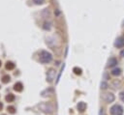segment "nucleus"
<instances>
[{
    "label": "nucleus",
    "mask_w": 124,
    "mask_h": 115,
    "mask_svg": "<svg viewBox=\"0 0 124 115\" xmlns=\"http://www.w3.org/2000/svg\"><path fill=\"white\" fill-rule=\"evenodd\" d=\"M39 60H40V62L43 63V64H47V63H49V62L53 60V55H52V53H49L48 51L42 50V51L40 52Z\"/></svg>",
    "instance_id": "f257e3e1"
},
{
    "label": "nucleus",
    "mask_w": 124,
    "mask_h": 115,
    "mask_svg": "<svg viewBox=\"0 0 124 115\" xmlns=\"http://www.w3.org/2000/svg\"><path fill=\"white\" fill-rule=\"evenodd\" d=\"M110 112H111L112 115H123L124 110H123V107L120 104H113L111 107Z\"/></svg>",
    "instance_id": "f03ea898"
},
{
    "label": "nucleus",
    "mask_w": 124,
    "mask_h": 115,
    "mask_svg": "<svg viewBox=\"0 0 124 115\" xmlns=\"http://www.w3.org/2000/svg\"><path fill=\"white\" fill-rule=\"evenodd\" d=\"M114 47L118 48V49L124 47V36H120V37H118L116 39V41L114 43Z\"/></svg>",
    "instance_id": "7ed1b4c3"
},
{
    "label": "nucleus",
    "mask_w": 124,
    "mask_h": 115,
    "mask_svg": "<svg viewBox=\"0 0 124 115\" xmlns=\"http://www.w3.org/2000/svg\"><path fill=\"white\" fill-rule=\"evenodd\" d=\"M54 77H55V71L53 70V69H51L47 74V80L48 82H52L54 79Z\"/></svg>",
    "instance_id": "20e7f679"
},
{
    "label": "nucleus",
    "mask_w": 124,
    "mask_h": 115,
    "mask_svg": "<svg viewBox=\"0 0 124 115\" xmlns=\"http://www.w3.org/2000/svg\"><path fill=\"white\" fill-rule=\"evenodd\" d=\"M103 99H104V101L106 102V103H112L113 101H114V96H113V94H106V95H104V97H103Z\"/></svg>",
    "instance_id": "39448f33"
},
{
    "label": "nucleus",
    "mask_w": 124,
    "mask_h": 115,
    "mask_svg": "<svg viewBox=\"0 0 124 115\" xmlns=\"http://www.w3.org/2000/svg\"><path fill=\"white\" fill-rule=\"evenodd\" d=\"M40 107L42 108V110L44 111V112H46V113H51L52 111H53V107H51L49 105H47V104H41L40 105Z\"/></svg>",
    "instance_id": "423d86ee"
},
{
    "label": "nucleus",
    "mask_w": 124,
    "mask_h": 115,
    "mask_svg": "<svg viewBox=\"0 0 124 115\" xmlns=\"http://www.w3.org/2000/svg\"><path fill=\"white\" fill-rule=\"evenodd\" d=\"M77 107H78V109H79L80 112H83L85 110V108H86V104L83 103V102H81V103L78 104Z\"/></svg>",
    "instance_id": "0eeeda50"
},
{
    "label": "nucleus",
    "mask_w": 124,
    "mask_h": 115,
    "mask_svg": "<svg viewBox=\"0 0 124 115\" xmlns=\"http://www.w3.org/2000/svg\"><path fill=\"white\" fill-rule=\"evenodd\" d=\"M14 89H15L17 92H21V91H22V89H23V85H22V83H20V82H17V83L15 84V86H14Z\"/></svg>",
    "instance_id": "6e6552de"
},
{
    "label": "nucleus",
    "mask_w": 124,
    "mask_h": 115,
    "mask_svg": "<svg viewBox=\"0 0 124 115\" xmlns=\"http://www.w3.org/2000/svg\"><path fill=\"white\" fill-rule=\"evenodd\" d=\"M116 64H117V60H116L114 57L110 58V60H109V64H108V66H109V67H113V66H115Z\"/></svg>",
    "instance_id": "1a4fd4ad"
},
{
    "label": "nucleus",
    "mask_w": 124,
    "mask_h": 115,
    "mask_svg": "<svg viewBox=\"0 0 124 115\" xmlns=\"http://www.w3.org/2000/svg\"><path fill=\"white\" fill-rule=\"evenodd\" d=\"M112 75L114 76V77H118V76L121 75V70L119 68H115V69H113V70L112 71Z\"/></svg>",
    "instance_id": "9d476101"
},
{
    "label": "nucleus",
    "mask_w": 124,
    "mask_h": 115,
    "mask_svg": "<svg viewBox=\"0 0 124 115\" xmlns=\"http://www.w3.org/2000/svg\"><path fill=\"white\" fill-rule=\"evenodd\" d=\"M15 68V64L13 62H7L6 63V69L7 70H13Z\"/></svg>",
    "instance_id": "9b49d317"
},
{
    "label": "nucleus",
    "mask_w": 124,
    "mask_h": 115,
    "mask_svg": "<svg viewBox=\"0 0 124 115\" xmlns=\"http://www.w3.org/2000/svg\"><path fill=\"white\" fill-rule=\"evenodd\" d=\"M14 100H15V96H14L13 94H9V95L6 97V101H7V102H9V103L13 102Z\"/></svg>",
    "instance_id": "f8f14e48"
},
{
    "label": "nucleus",
    "mask_w": 124,
    "mask_h": 115,
    "mask_svg": "<svg viewBox=\"0 0 124 115\" xmlns=\"http://www.w3.org/2000/svg\"><path fill=\"white\" fill-rule=\"evenodd\" d=\"M74 72H75L76 75H81L82 74V69L76 67V68H74Z\"/></svg>",
    "instance_id": "ddd939ff"
},
{
    "label": "nucleus",
    "mask_w": 124,
    "mask_h": 115,
    "mask_svg": "<svg viewBox=\"0 0 124 115\" xmlns=\"http://www.w3.org/2000/svg\"><path fill=\"white\" fill-rule=\"evenodd\" d=\"M10 77L9 76H5V77H3V79H2V81L4 82V83H8L9 81H10Z\"/></svg>",
    "instance_id": "4468645a"
},
{
    "label": "nucleus",
    "mask_w": 124,
    "mask_h": 115,
    "mask_svg": "<svg viewBox=\"0 0 124 115\" xmlns=\"http://www.w3.org/2000/svg\"><path fill=\"white\" fill-rule=\"evenodd\" d=\"M107 88H108V83L105 82V81H103V82L101 83V89L105 90V89H107Z\"/></svg>",
    "instance_id": "2eb2a0df"
},
{
    "label": "nucleus",
    "mask_w": 124,
    "mask_h": 115,
    "mask_svg": "<svg viewBox=\"0 0 124 115\" xmlns=\"http://www.w3.org/2000/svg\"><path fill=\"white\" fill-rule=\"evenodd\" d=\"M8 111H9L10 113L14 114V113L16 112V109H15V107H14V106H8Z\"/></svg>",
    "instance_id": "dca6fc26"
},
{
    "label": "nucleus",
    "mask_w": 124,
    "mask_h": 115,
    "mask_svg": "<svg viewBox=\"0 0 124 115\" xmlns=\"http://www.w3.org/2000/svg\"><path fill=\"white\" fill-rule=\"evenodd\" d=\"M119 97H120V100L124 103V91H123V92H121V93L119 94Z\"/></svg>",
    "instance_id": "f3484780"
},
{
    "label": "nucleus",
    "mask_w": 124,
    "mask_h": 115,
    "mask_svg": "<svg viewBox=\"0 0 124 115\" xmlns=\"http://www.w3.org/2000/svg\"><path fill=\"white\" fill-rule=\"evenodd\" d=\"M44 1H45V0H34V2H35L36 4H38V5H40V4H42V3H44Z\"/></svg>",
    "instance_id": "a211bd4d"
},
{
    "label": "nucleus",
    "mask_w": 124,
    "mask_h": 115,
    "mask_svg": "<svg viewBox=\"0 0 124 115\" xmlns=\"http://www.w3.org/2000/svg\"><path fill=\"white\" fill-rule=\"evenodd\" d=\"M100 115H106V114H105V112H104V110H103V109H101V110H100Z\"/></svg>",
    "instance_id": "6ab92c4d"
},
{
    "label": "nucleus",
    "mask_w": 124,
    "mask_h": 115,
    "mask_svg": "<svg viewBox=\"0 0 124 115\" xmlns=\"http://www.w3.org/2000/svg\"><path fill=\"white\" fill-rule=\"evenodd\" d=\"M2 108H3V104H2L1 103H0V110H1Z\"/></svg>",
    "instance_id": "aec40b11"
},
{
    "label": "nucleus",
    "mask_w": 124,
    "mask_h": 115,
    "mask_svg": "<svg viewBox=\"0 0 124 115\" xmlns=\"http://www.w3.org/2000/svg\"><path fill=\"white\" fill-rule=\"evenodd\" d=\"M0 66H1V61H0Z\"/></svg>",
    "instance_id": "412c9836"
}]
</instances>
